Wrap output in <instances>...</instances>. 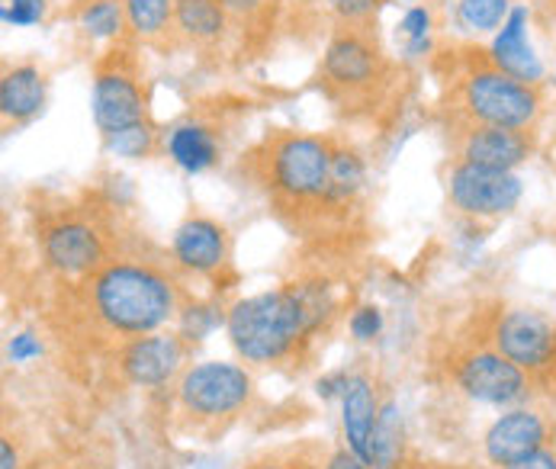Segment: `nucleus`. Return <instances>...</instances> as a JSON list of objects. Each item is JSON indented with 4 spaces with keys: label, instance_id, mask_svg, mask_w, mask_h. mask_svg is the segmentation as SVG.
<instances>
[{
    "label": "nucleus",
    "instance_id": "obj_1",
    "mask_svg": "<svg viewBox=\"0 0 556 469\" xmlns=\"http://www.w3.org/2000/svg\"><path fill=\"white\" fill-rule=\"evenodd\" d=\"M226 315V331L241 360L280 364L325 328L334 315V293L325 280H300L239 300Z\"/></svg>",
    "mask_w": 556,
    "mask_h": 469
},
{
    "label": "nucleus",
    "instance_id": "obj_2",
    "mask_svg": "<svg viewBox=\"0 0 556 469\" xmlns=\"http://www.w3.org/2000/svg\"><path fill=\"white\" fill-rule=\"evenodd\" d=\"M90 309L103 328L116 334H155L180 313L177 283L146 261H106L90 277Z\"/></svg>",
    "mask_w": 556,
    "mask_h": 469
},
{
    "label": "nucleus",
    "instance_id": "obj_3",
    "mask_svg": "<svg viewBox=\"0 0 556 469\" xmlns=\"http://www.w3.org/2000/svg\"><path fill=\"white\" fill-rule=\"evenodd\" d=\"M460 110L473 126L534 129L544 113V90L541 84L508 78L485 62L460 80Z\"/></svg>",
    "mask_w": 556,
    "mask_h": 469
},
{
    "label": "nucleus",
    "instance_id": "obj_4",
    "mask_svg": "<svg viewBox=\"0 0 556 469\" xmlns=\"http://www.w3.org/2000/svg\"><path fill=\"white\" fill-rule=\"evenodd\" d=\"M267 183L287 203H325L331 145L313 136H280L267 145Z\"/></svg>",
    "mask_w": 556,
    "mask_h": 469
},
{
    "label": "nucleus",
    "instance_id": "obj_5",
    "mask_svg": "<svg viewBox=\"0 0 556 469\" xmlns=\"http://www.w3.org/2000/svg\"><path fill=\"white\" fill-rule=\"evenodd\" d=\"M454 383L467 398L492 408H518L531 398L534 380L515 367L508 357H502L492 344L473 347L457 357L454 364Z\"/></svg>",
    "mask_w": 556,
    "mask_h": 469
},
{
    "label": "nucleus",
    "instance_id": "obj_6",
    "mask_svg": "<svg viewBox=\"0 0 556 469\" xmlns=\"http://www.w3.org/2000/svg\"><path fill=\"white\" fill-rule=\"evenodd\" d=\"M489 344L531 380L556 373V325L547 315L534 309H505L489 331Z\"/></svg>",
    "mask_w": 556,
    "mask_h": 469
},
{
    "label": "nucleus",
    "instance_id": "obj_7",
    "mask_svg": "<svg viewBox=\"0 0 556 469\" xmlns=\"http://www.w3.org/2000/svg\"><path fill=\"white\" fill-rule=\"evenodd\" d=\"M447 197L454 210L470 219H498L518 210L525 197V180L515 170H489L457 161L447 174Z\"/></svg>",
    "mask_w": 556,
    "mask_h": 469
},
{
    "label": "nucleus",
    "instance_id": "obj_8",
    "mask_svg": "<svg viewBox=\"0 0 556 469\" xmlns=\"http://www.w3.org/2000/svg\"><path fill=\"white\" fill-rule=\"evenodd\" d=\"M248 398H251V377L239 364L206 360L184 370L177 383V402L184 405V411L197 418L236 415Z\"/></svg>",
    "mask_w": 556,
    "mask_h": 469
},
{
    "label": "nucleus",
    "instance_id": "obj_9",
    "mask_svg": "<svg viewBox=\"0 0 556 469\" xmlns=\"http://www.w3.org/2000/svg\"><path fill=\"white\" fill-rule=\"evenodd\" d=\"M551 447V421L544 411L518 405V408H505L485 431L482 438V454L489 460V467L508 469L518 460L538 454Z\"/></svg>",
    "mask_w": 556,
    "mask_h": 469
},
{
    "label": "nucleus",
    "instance_id": "obj_10",
    "mask_svg": "<svg viewBox=\"0 0 556 469\" xmlns=\"http://www.w3.org/2000/svg\"><path fill=\"white\" fill-rule=\"evenodd\" d=\"M383 72V55L377 42L361 33L344 26L325 49L321 59V78L338 90H364Z\"/></svg>",
    "mask_w": 556,
    "mask_h": 469
},
{
    "label": "nucleus",
    "instance_id": "obj_11",
    "mask_svg": "<svg viewBox=\"0 0 556 469\" xmlns=\"http://www.w3.org/2000/svg\"><path fill=\"white\" fill-rule=\"evenodd\" d=\"M90 110H93V123L103 136L119 132L136 123H146V97H142L136 75L119 65L100 68L93 78Z\"/></svg>",
    "mask_w": 556,
    "mask_h": 469
},
{
    "label": "nucleus",
    "instance_id": "obj_12",
    "mask_svg": "<svg viewBox=\"0 0 556 469\" xmlns=\"http://www.w3.org/2000/svg\"><path fill=\"white\" fill-rule=\"evenodd\" d=\"M46 264L62 277H93L103 261V238L84 219H62L42 234Z\"/></svg>",
    "mask_w": 556,
    "mask_h": 469
},
{
    "label": "nucleus",
    "instance_id": "obj_13",
    "mask_svg": "<svg viewBox=\"0 0 556 469\" xmlns=\"http://www.w3.org/2000/svg\"><path fill=\"white\" fill-rule=\"evenodd\" d=\"M184 338L180 334H142L132 338L119 354V373L126 383L142 390H159L180 373Z\"/></svg>",
    "mask_w": 556,
    "mask_h": 469
},
{
    "label": "nucleus",
    "instance_id": "obj_14",
    "mask_svg": "<svg viewBox=\"0 0 556 469\" xmlns=\"http://www.w3.org/2000/svg\"><path fill=\"white\" fill-rule=\"evenodd\" d=\"M538 142L531 129H502V126H467L457 155L467 164L489 170H515L534 155Z\"/></svg>",
    "mask_w": 556,
    "mask_h": 469
},
{
    "label": "nucleus",
    "instance_id": "obj_15",
    "mask_svg": "<svg viewBox=\"0 0 556 469\" xmlns=\"http://www.w3.org/2000/svg\"><path fill=\"white\" fill-rule=\"evenodd\" d=\"M528 23L531 10L525 3H515L502 29L492 36V46L485 52V62L508 78L525 80V84H541L544 80V62L538 59L531 39H528Z\"/></svg>",
    "mask_w": 556,
    "mask_h": 469
},
{
    "label": "nucleus",
    "instance_id": "obj_16",
    "mask_svg": "<svg viewBox=\"0 0 556 469\" xmlns=\"http://www.w3.org/2000/svg\"><path fill=\"white\" fill-rule=\"evenodd\" d=\"M170 254L177 267H184L187 274H216L229 257V234L213 219L190 216L174 232Z\"/></svg>",
    "mask_w": 556,
    "mask_h": 469
},
{
    "label": "nucleus",
    "instance_id": "obj_17",
    "mask_svg": "<svg viewBox=\"0 0 556 469\" xmlns=\"http://www.w3.org/2000/svg\"><path fill=\"white\" fill-rule=\"evenodd\" d=\"M377 418H380V398H377L370 377L354 373L341 395V431H344L348 451L357 454L364 464H370V457H374L370 447H374Z\"/></svg>",
    "mask_w": 556,
    "mask_h": 469
},
{
    "label": "nucleus",
    "instance_id": "obj_18",
    "mask_svg": "<svg viewBox=\"0 0 556 469\" xmlns=\"http://www.w3.org/2000/svg\"><path fill=\"white\" fill-rule=\"evenodd\" d=\"M46 106V78L36 65H13L0 78V113L7 123H29Z\"/></svg>",
    "mask_w": 556,
    "mask_h": 469
},
{
    "label": "nucleus",
    "instance_id": "obj_19",
    "mask_svg": "<svg viewBox=\"0 0 556 469\" xmlns=\"http://www.w3.org/2000/svg\"><path fill=\"white\" fill-rule=\"evenodd\" d=\"M167 155L187 174H203L219 161L216 132L203 123H180L167 132Z\"/></svg>",
    "mask_w": 556,
    "mask_h": 469
},
{
    "label": "nucleus",
    "instance_id": "obj_20",
    "mask_svg": "<svg viewBox=\"0 0 556 469\" xmlns=\"http://www.w3.org/2000/svg\"><path fill=\"white\" fill-rule=\"evenodd\" d=\"M174 23L180 26L184 36L197 42H213L226 29V10L219 0H177Z\"/></svg>",
    "mask_w": 556,
    "mask_h": 469
},
{
    "label": "nucleus",
    "instance_id": "obj_21",
    "mask_svg": "<svg viewBox=\"0 0 556 469\" xmlns=\"http://www.w3.org/2000/svg\"><path fill=\"white\" fill-rule=\"evenodd\" d=\"M367 183V164L351 149H331V170L325 203H351Z\"/></svg>",
    "mask_w": 556,
    "mask_h": 469
},
{
    "label": "nucleus",
    "instance_id": "obj_22",
    "mask_svg": "<svg viewBox=\"0 0 556 469\" xmlns=\"http://www.w3.org/2000/svg\"><path fill=\"white\" fill-rule=\"evenodd\" d=\"M399 447H402V421H399L396 402H383L380 405V418H377V431H374V447H370L374 457H370V467H396Z\"/></svg>",
    "mask_w": 556,
    "mask_h": 469
},
{
    "label": "nucleus",
    "instance_id": "obj_23",
    "mask_svg": "<svg viewBox=\"0 0 556 469\" xmlns=\"http://www.w3.org/2000/svg\"><path fill=\"white\" fill-rule=\"evenodd\" d=\"M174 7L177 0H123L126 23L142 39H155L167 29V23L174 20Z\"/></svg>",
    "mask_w": 556,
    "mask_h": 469
},
{
    "label": "nucleus",
    "instance_id": "obj_24",
    "mask_svg": "<svg viewBox=\"0 0 556 469\" xmlns=\"http://www.w3.org/2000/svg\"><path fill=\"white\" fill-rule=\"evenodd\" d=\"M515 0H457V23L467 33H498Z\"/></svg>",
    "mask_w": 556,
    "mask_h": 469
},
{
    "label": "nucleus",
    "instance_id": "obj_25",
    "mask_svg": "<svg viewBox=\"0 0 556 469\" xmlns=\"http://www.w3.org/2000/svg\"><path fill=\"white\" fill-rule=\"evenodd\" d=\"M123 20H126L123 0H93L78 16L80 29L90 39H116L123 33Z\"/></svg>",
    "mask_w": 556,
    "mask_h": 469
},
{
    "label": "nucleus",
    "instance_id": "obj_26",
    "mask_svg": "<svg viewBox=\"0 0 556 469\" xmlns=\"http://www.w3.org/2000/svg\"><path fill=\"white\" fill-rule=\"evenodd\" d=\"M103 149L113 157H149L155 149V129L149 126V119L126 126L119 132L103 136Z\"/></svg>",
    "mask_w": 556,
    "mask_h": 469
},
{
    "label": "nucleus",
    "instance_id": "obj_27",
    "mask_svg": "<svg viewBox=\"0 0 556 469\" xmlns=\"http://www.w3.org/2000/svg\"><path fill=\"white\" fill-rule=\"evenodd\" d=\"M226 318L229 315H223V309H216V306H210V303H190V306H184L180 315H177V334L184 338V341H203V338H210L219 325H226Z\"/></svg>",
    "mask_w": 556,
    "mask_h": 469
},
{
    "label": "nucleus",
    "instance_id": "obj_28",
    "mask_svg": "<svg viewBox=\"0 0 556 469\" xmlns=\"http://www.w3.org/2000/svg\"><path fill=\"white\" fill-rule=\"evenodd\" d=\"M402 36H405V55H425L431 49V10L428 7H412L405 10L402 23H399Z\"/></svg>",
    "mask_w": 556,
    "mask_h": 469
},
{
    "label": "nucleus",
    "instance_id": "obj_29",
    "mask_svg": "<svg viewBox=\"0 0 556 469\" xmlns=\"http://www.w3.org/2000/svg\"><path fill=\"white\" fill-rule=\"evenodd\" d=\"M46 10H49V0H7L0 16L7 26H36L46 20Z\"/></svg>",
    "mask_w": 556,
    "mask_h": 469
},
{
    "label": "nucleus",
    "instance_id": "obj_30",
    "mask_svg": "<svg viewBox=\"0 0 556 469\" xmlns=\"http://www.w3.org/2000/svg\"><path fill=\"white\" fill-rule=\"evenodd\" d=\"M383 325H387V318H383V309L380 306H357L351 318H348V328H351V334L357 338V341H374V338H380V331H383Z\"/></svg>",
    "mask_w": 556,
    "mask_h": 469
},
{
    "label": "nucleus",
    "instance_id": "obj_31",
    "mask_svg": "<svg viewBox=\"0 0 556 469\" xmlns=\"http://www.w3.org/2000/svg\"><path fill=\"white\" fill-rule=\"evenodd\" d=\"M383 0H328V10L341 20V23H364L370 13H377Z\"/></svg>",
    "mask_w": 556,
    "mask_h": 469
},
{
    "label": "nucleus",
    "instance_id": "obj_32",
    "mask_svg": "<svg viewBox=\"0 0 556 469\" xmlns=\"http://www.w3.org/2000/svg\"><path fill=\"white\" fill-rule=\"evenodd\" d=\"M39 354H42V341H39L33 331H20V334H13L10 344H7V357H10L13 364H29V360H36Z\"/></svg>",
    "mask_w": 556,
    "mask_h": 469
},
{
    "label": "nucleus",
    "instance_id": "obj_33",
    "mask_svg": "<svg viewBox=\"0 0 556 469\" xmlns=\"http://www.w3.org/2000/svg\"><path fill=\"white\" fill-rule=\"evenodd\" d=\"M348 373L344 370H338V373H328V377H318L316 380V392L318 398H334V395H344L348 390Z\"/></svg>",
    "mask_w": 556,
    "mask_h": 469
},
{
    "label": "nucleus",
    "instance_id": "obj_34",
    "mask_svg": "<svg viewBox=\"0 0 556 469\" xmlns=\"http://www.w3.org/2000/svg\"><path fill=\"white\" fill-rule=\"evenodd\" d=\"M508 469H556V451L544 447V451H538V454H531V457L518 460L515 467H508Z\"/></svg>",
    "mask_w": 556,
    "mask_h": 469
},
{
    "label": "nucleus",
    "instance_id": "obj_35",
    "mask_svg": "<svg viewBox=\"0 0 556 469\" xmlns=\"http://www.w3.org/2000/svg\"><path fill=\"white\" fill-rule=\"evenodd\" d=\"M325 469H374V467H370V464H364L357 454H351V451L344 447V451H334V454L328 457Z\"/></svg>",
    "mask_w": 556,
    "mask_h": 469
},
{
    "label": "nucleus",
    "instance_id": "obj_36",
    "mask_svg": "<svg viewBox=\"0 0 556 469\" xmlns=\"http://www.w3.org/2000/svg\"><path fill=\"white\" fill-rule=\"evenodd\" d=\"M244 469H309L303 467L300 460H280V457H267V460H257V464H251V467Z\"/></svg>",
    "mask_w": 556,
    "mask_h": 469
},
{
    "label": "nucleus",
    "instance_id": "obj_37",
    "mask_svg": "<svg viewBox=\"0 0 556 469\" xmlns=\"http://www.w3.org/2000/svg\"><path fill=\"white\" fill-rule=\"evenodd\" d=\"M0 469H20V457L13 451V441L10 438L0 441Z\"/></svg>",
    "mask_w": 556,
    "mask_h": 469
},
{
    "label": "nucleus",
    "instance_id": "obj_38",
    "mask_svg": "<svg viewBox=\"0 0 556 469\" xmlns=\"http://www.w3.org/2000/svg\"><path fill=\"white\" fill-rule=\"evenodd\" d=\"M223 3V10H239V13H244V10H254L261 0H219Z\"/></svg>",
    "mask_w": 556,
    "mask_h": 469
}]
</instances>
